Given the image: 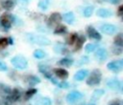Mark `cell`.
Returning <instances> with one entry per match:
<instances>
[{
  "mask_svg": "<svg viewBox=\"0 0 123 105\" xmlns=\"http://www.w3.org/2000/svg\"><path fill=\"white\" fill-rule=\"evenodd\" d=\"M73 59L72 58H67V57H64V58H62L61 60L58 61V64L59 65H62V66H64V67H70L72 64H73Z\"/></svg>",
  "mask_w": 123,
  "mask_h": 105,
  "instance_id": "obj_22",
  "label": "cell"
},
{
  "mask_svg": "<svg viewBox=\"0 0 123 105\" xmlns=\"http://www.w3.org/2000/svg\"><path fill=\"white\" fill-rule=\"evenodd\" d=\"M112 52H113L114 54H116V55L121 54V52H122V49H121V47H118V48H113V49H112Z\"/></svg>",
  "mask_w": 123,
  "mask_h": 105,
  "instance_id": "obj_37",
  "label": "cell"
},
{
  "mask_svg": "<svg viewBox=\"0 0 123 105\" xmlns=\"http://www.w3.org/2000/svg\"><path fill=\"white\" fill-rule=\"evenodd\" d=\"M108 58V51L105 48H99L95 52V59L99 62L105 61Z\"/></svg>",
  "mask_w": 123,
  "mask_h": 105,
  "instance_id": "obj_9",
  "label": "cell"
},
{
  "mask_svg": "<svg viewBox=\"0 0 123 105\" xmlns=\"http://www.w3.org/2000/svg\"><path fill=\"white\" fill-rule=\"evenodd\" d=\"M105 1H107V2H110V3H111V4H118L119 2H120V0H105Z\"/></svg>",
  "mask_w": 123,
  "mask_h": 105,
  "instance_id": "obj_40",
  "label": "cell"
},
{
  "mask_svg": "<svg viewBox=\"0 0 123 105\" xmlns=\"http://www.w3.org/2000/svg\"><path fill=\"white\" fill-rule=\"evenodd\" d=\"M11 88L3 83H0V96L1 97H9L10 94H11Z\"/></svg>",
  "mask_w": 123,
  "mask_h": 105,
  "instance_id": "obj_14",
  "label": "cell"
},
{
  "mask_svg": "<svg viewBox=\"0 0 123 105\" xmlns=\"http://www.w3.org/2000/svg\"><path fill=\"white\" fill-rule=\"evenodd\" d=\"M85 41H86V37H85L84 35L78 36L77 39H76V41H75V51L80 50V49L82 48L83 44L85 43Z\"/></svg>",
  "mask_w": 123,
  "mask_h": 105,
  "instance_id": "obj_21",
  "label": "cell"
},
{
  "mask_svg": "<svg viewBox=\"0 0 123 105\" xmlns=\"http://www.w3.org/2000/svg\"><path fill=\"white\" fill-rule=\"evenodd\" d=\"M88 74V71L87 70H80L78 71L75 74H74V79L76 81H82L83 79H85Z\"/></svg>",
  "mask_w": 123,
  "mask_h": 105,
  "instance_id": "obj_15",
  "label": "cell"
},
{
  "mask_svg": "<svg viewBox=\"0 0 123 105\" xmlns=\"http://www.w3.org/2000/svg\"><path fill=\"white\" fill-rule=\"evenodd\" d=\"M37 105H52V100L49 97H41L37 100Z\"/></svg>",
  "mask_w": 123,
  "mask_h": 105,
  "instance_id": "obj_28",
  "label": "cell"
},
{
  "mask_svg": "<svg viewBox=\"0 0 123 105\" xmlns=\"http://www.w3.org/2000/svg\"><path fill=\"white\" fill-rule=\"evenodd\" d=\"M86 33L87 35L91 38V39H95V40H101L102 36L101 34L92 27V26H88L86 29Z\"/></svg>",
  "mask_w": 123,
  "mask_h": 105,
  "instance_id": "obj_12",
  "label": "cell"
},
{
  "mask_svg": "<svg viewBox=\"0 0 123 105\" xmlns=\"http://www.w3.org/2000/svg\"><path fill=\"white\" fill-rule=\"evenodd\" d=\"M107 68L113 73H119L123 68V60H114L107 64Z\"/></svg>",
  "mask_w": 123,
  "mask_h": 105,
  "instance_id": "obj_4",
  "label": "cell"
},
{
  "mask_svg": "<svg viewBox=\"0 0 123 105\" xmlns=\"http://www.w3.org/2000/svg\"><path fill=\"white\" fill-rule=\"evenodd\" d=\"M21 94H22V93H21L20 89L15 88V89H13V90L11 91V94H10L9 97H10V99L12 101H16V100H18L20 98Z\"/></svg>",
  "mask_w": 123,
  "mask_h": 105,
  "instance_id": "obj_16",
  "label": "cell"
},
{
  "mask_svg": "<svg viewBox=\"0 0 123 105\" xmlns=\"http://www.w3.org/2000/svg\"><path fill=\"white\" fill-rule=\"evenodd\" d=\"M114 44L118 47H122L123 45V36L122 33H118L115 37H114Z\"/></svg>",
  "mask_w": 123,
  "mask_h": 105,
  "instance_id": "obj_31",
  "label": "cell"
},
{
  "mask_svg": "<svg viewBox=\"0 0 123 105\" xmlns=\"http://www.w3.org/2000/svg\"><path fill=\"white\" fill-rule=\"evenodd\" d=\"M107 86L113 91L121 90V82L117 78H111L107 81Z\"/></svg>",
  "mask_w": 123,
  "mask_h": 105,
  "instance_id": "obj_10",
  "label": "cell"
},
{
  "mask_svg": "<svg viewBox=\"0 0 123 105\" xmlns=\"http://www.w3.org/2000/svg\"><path fill=\"white\" fill-rule=\"evenodd\" d=\"M96 14L100 17H103V18H106V17H110L112 15V11L111 10H108V9H99L96 12Z\"/></svg>",
  "mask_w": 123,
  "mask_h": 105,
  "instance_id": "obj_18",
  "label": "cell"
},
{
  "mask_svg": "<svg viewBox=\"0 0 123 105\" xmlns=\"http://www.w3.org/2000/svg\"><path fill=\"white\" fill-rule=\"evenodd\" d=\"M62 19H63L67 24H73V23H74V20H75L74 13H73L72 11L65 12V13L62 15Z\"/></svg>",
  "mask_w": 123,
  "mask_h": 105,
  "instance_id": "obj_19",
  "label": "cell"
},
{
  "mask_svg": "<svg viewBox=\"0 0 123 105\" xmlns=\"http://www.w3.org/2000/svg\"><path fill=\"white\" fill-rule=\"evenodd\" d=\"M50 3H51V0H39L37 5L39 9H41L42 10H46L49 8Z\"/></svg>",
  "mask_w": 123,
  "mask_h": 105,
  "instance_id": "obj_26",
  "label": "cell"
},
{
  "mask_svg": "<svg viewBox=\"0 0 123 105\" xmlns=\"http://www.w3.org/2000/svg\"><path fill=\"white\" fill-rule=\"evenodd\" d=\"M95 49H97V45L92 44V43H88L85 47V50H86V52H92L93 51H95Z\"/></svg>",
  "mask_w": 123,
  "mask_h": 105,
  "instance_id": "obj_33",
  "label": "cell"
},
{
  "mask_svg": "<svg viewBox=\"0 0 123 105\" xmlns=\"http://www.w3.org/2000/svg\"><path fill=\"white\" fill-rule=\"evenodd\" d=\"M34 56H35V58H37V59H42V58H44V57L46 56V53H45L44 51L37 49V50H36V51L34 52Z\"/></svg>",
  "mask_w": 123,
  "mask_h": 105,
  "instance_id": "obj_27",
  "label": "cell"
},
{
  "mask_svg": "<svg viewBox=\"0 0 123 105\" xmlns=\"http://www.w3.org/2000/svg\"><path fill=\"white\" fill-rule=\"evenodd\" d=\"M77 37H78V34H77V33H75V32H73V33L69 34V36L66 38V43H67V44H69V45H73V44L75 43V41H76Z\"/></svg>",
  "mask_w": 123,
  "mask_h": 105,
  "instance_id": "obj_29",
  "label": "cell"
},
{
  "mask_svg": "<svg viewBox=\"0 0 123 105\" xmlns=\"http://www.w3.org/2000/svg\"><path fill=\"white\" fill-rule=\"evenodd\" d=\"M8 44H9L8 38H6V37L0 38V49H5L8 46Z\"/></svg>",
  "mask_w": 123,
  "mask_h": 105,
  "instance_id": "obj_34",
  "label": "cell"
},
{
  "mask_svg": "<svg viewBox=\"0 0 123 105\" xmlns=\"http://www.w3.org/2000/svg\"><path fill=\"white\" fill-rule=\"evenodd\" d=\"M105 94V91L103 90V89H97V90H95L94 92H93V94H92V95H91V98H90V100H91V102H95V101H97L103 94Z\"/></svg>",
  "mask_w": 123,
  "mask_h": 105,
  "instance_id": "obj_17",
  "label": "cell"
},
{
  "mask_svg": "<svg viewBox=\"0 0 123 105\" xmlns=\"http://www.w3.org/2000/svg\"><path fill=\"white\" fill-rule=\"evenodd\" d=\"M88 61H89V59H88L87 56H83V57L78 61L77 66H81V65H83V64H85V63H87Z\"/></svg>",
  "mask_w": 123,
  "mask_h": 105,
  "instance_id": "obj_35",
  "label": "cell"
},
{
  "mask_svg": "<svg viewBox=\"0 0 123 105\" xmlns=\"http://www.w3.org/2000/svg\"><path fill=\"white\" fill-rule=\"evenodd\" d=\"M88 105H95L94 103H90V104H88Z\"/></svg>",
  "mask_w": 123,
  "mask_h": 105,
  "instance_id": "obj_44",
  "label": "cell"
},
{
  "mask_svg": "<svg viewBox=\"0 0 123 105\" xmlns=\"http://www.w3.org/2000/svg\"><path fill=\"white\" fill-rule=\"evenodd\" d=\"M116 30H117V28L114 25H112V24H103L100 27V31L103 33L109 34V35H111V34L115 33Z\"/></svg>",
  "mask_w": 123,
  "mask_h": 105,
  "instance_id": "obj_6",
  "label": "cell"
},
{
  "mask_svg": "<svg viewBox=\"0 0 123 105\" xmlns=\"http://www.w3.org/2000/svg\"><path fill=\"white\" fill-rule=\"evenodd\" d=\"M54 51L58 53H62V54H64L67 52V49L65 48V46L62 43H57L54 47Z\"/></svg>",
  "mask_w": 123,
  "mask_h": 105,
  "instance_id": "obj_20",
  "label": "cell"
},
{
  "mask_svg": "<svg viewBox=\"0 0 123 105\" xmlns=\"http://www.w3.org/2000/svg\"><path fill=\"white\" fill-rule=\"evenodd\" d=\"M38 70H39V72H40L46 78L50 79V78L52 77L53 72H52L51 68H50L48 65H46V64H44V63H40V64L38 65Z\"/></svg>",
  "mask_w": 123,
  "mask_h": 105,
  "instance_id": "obj_7",
  "label": "cell"
},
{
  "mask_svg": "<svg viewBox=\"0 0 123 105\" xmlns=\"http://www.w3.org/2000/svg\"><path fill=\"white\" fill-rule=\"evenodd\" d=\"M58 86L60 88H62V89H67V88H69L70 84L68 82H66V81H62L61 83H58Z\"/></svg>",
  "mask_w": 123,
  "mask_h": 105,
  "instance_id": "obj_36",
  "label": "cell"
},
{
  "mask_svg": "<svg viewBox=\"0 0 123 105\" xmlns=\"http://www.w3.org/2000/svg\"><path fill=\"white\" fill-rule=\"evenodd\" d=\"M11 63L12 64L13 67H15L16 69H19V70H24L28 67L27 59L24 56H21V55H17V56L12 57L11 59Z\"/></svg>",
  "mask_w": 123,
  "mask_h": 105,
  "instance_id": "obj_2",
  "label": "cell"
},
{
  "mask_svg": "<svg viewBox=\"0 0 123 105\" xmlns=\"http://www.w3.org/2000/svg\"><path fill=\"white\" fill-rule=\"evenodd\" d=\"M37 89H35V88H32V89H30V90H28L26 93H25V94H24V97H25V99L27 100V99H29V98H31L34 94H37Z\"/></svg>",
  "mask_w": 123,
  "mask_h": 105,
  "instance_id": "obj_32",
  "label": "cell"
},
{
  "mask_svg": "<svg viewBox=\"0 0 123 105\" xmlns=\"http://www.w3.org/2000/svg\"><path fill=\"white\" fill-rule=\"evenodd\" d=\"M19 3H20V5H27L28 4V0H17Z\"/></svg>",
  "mask_w": 123,
  "mask_h": 105,
  "instance_id": "obj_41",
  "label": "cell"
},
{
  "mask_svg": "<svg viewBox=\"0 0 123 105\" xmlns=\"http://www.w3.org/2000/svg\"><path fill=\"white\" fill-rule=\"evenodd\" d=\"M82 97H83V94L82 93H80L78 91H72L69 94H67V95H66V101L68 103H71L72 104V103H75L76 101L80 100Z\"/></svg>",
  "mask_w": 123,
  "mask_h": 105,
  "instance_id": "obj_5",
  "label": "cell"
},
{
  "mask_svg": "<svg viewBox=\"0 0 123 105\" xmlns=\"http://www.w3.org/2000/svg\"><path fill=\"white\" fill-rule=\"evenodd\" d=\"M54 74L57 75V77H59L61 79H66L68 77V72L62 68L54 69Z\"/></svg>",
  "mask_w": 123,
  "mask_h": 105,
  "instance_id": "obj_13",
  "label": "cell"
},
{
  "mask_svg": "<svg viewBox=\"0 0 123 105\" xmlns=\"http://www.w3.org/2000/svg\"><path fill=\"white\" fill-rule=\"evenodd\" d=\"M7 69H8V68H7L6 64L0 61V71H3V72H5V71H7Z\"/></svg>",
  "mask_w": 123,
  "mask_h": 105,
  "instance_id": "obj_39",
  "label": "cell"
},
{
  "mask_svg": "<svg viewBox=\"0 0 123 105\" xmlns=\"http://www.w3.org/2000/svg\"><path fill=\"white\" fill-rule=\"evenodd\" d=\"M26 37L29 40V42L34 43V44H37V45H41V46H48V45L51 44V41L43 35H37V34H33V33H27Z\"/></svg>",
  "mask_w": 123,
  "mask_h": 105,
  "instance_id": "obj_1",
  "label": "cell"
},
{
  "mask_svg": "<svg viewBox=\"0 0 123 105\" xmlns=\"http://www.w3.org/2000/svg\"><path fill=\"white\" fill-rule=\"evenodd\" d=\"M2 7L6 10H11L14 7V1L13 0H4L2 2Z\"/></svg>",
  "mask_w": 123,
  "mask_h": 105,
  "instance_id": "obj_23",
  "label": "cell"
},
{
  "mask_svg": "<svg viewBox=\"0 0 123 105\" xmlns=\"http://www.w3.org/2000/svg\"><path fill=\"white\" fill-rule=\"evenodd\" d=\"M109 105H120V99H113L109 103Z\"/></svg>",
  "mask_w": 123,
  "mask_h": 105,
  "instance_id": "obj_38",
  "label": "cell"
},
{
  "mask_svg": "<svg viewBox=\"0 0 123 105\" xmlns=\"http://www.w3.org/2000/svg\"><path fill=\"white\" fill-rule=\"evenodd\" d=\"M12 16L11 14H8V13H4L1 17H0V23L1 25L6 28V29H9L12 25Z\"/></svg>",
  "mask_w": 123,
  "mask_h": 105,
  "instance_id": "obj_8",
  "label": "cell"
},
{
  "mask_svg": "<svg viewBox=\"0 0 123 105\" xmlns=\"http://www.w3.org/2000/svg\"><path fill=\"white\" fill-rule=\"evenodd\" d=\"M27 82L30 86H35L40 82V79L36 75H29L27 76Z\"/></svg>",
  "mask_w": 123,
  "mask_h": 105,
  "instance_id": "obj_24",
  "label": "cell"
},
{
  "mask_svg": "<svg viewBox=\"0 0 123 105\" xmlns=\"http://www.w3.org/2000/svg\"><path fill=\"white\" fill-rule=\"evenodd\" d=\"M50 81H51L53 84H58V81H57L55 78H53V77H51V78H50Z\"/></svg>",
  "mask_w": 123,
  "mask_h": 105,
  "instance_id": "obj_43",
  "label": "cell"
},
{
  "mask_svg": "<svg viewBox=\"0 0 123 105\" xmlns=\"http://www.w3.org/2000/svg\"><path fill=\"white\" fill-rule=\"evenodd\" d=\"M92 12H93V7L92 6H88V7H86L83 10V14L84 16L86 17H89L92 15Z\"/></svg>",
  "mask_w": 123,
  "mask_h": 105,
  "instance_id": "obj_30",
  "label": "cell"
},
{
  "mask_svg": "<svg viewBox=\"0 0 123 105\" xmlns=\"http://www.w3.org/2000/svg\"><path fill=\"white\" fill-rule=\"evenodd\" d=\"M66 32H67L66 27L64 25H60V24L54 30V33L55 34H64Z\"/></svg>",
  "mask_w": 123,
  "mask_h": 105,
  "instance_id": "obj_25",
  "label": "cell"
},
{
  "mask_svg": "<svg viewBox=\"0 0 123 105\" xmlns=\"http://www.w3.org/2000/svg\"><path fill=\"white\" fill-rule=\"evenodd\" d=\"M61 21H62V15L59 12H54L50 15L48 24L49 26H56V25H59Z\"/></svg>",
  "mask_w": 123,
  "mask_h": 105,
  "instance_id": "obj_11",
  "label": "cell"
},
{
  "mask_svg": "<svg viewBox=\"0 0 123 105\" xmlns=\"http://www.w3.org/2000/svg\"><path fill=\"white\" fill-rule=\"evenodd\" d=\"M122 10H123V7H122V6H120V7H119V9H118V15H119V16H121V15H122Z\"/></svg>",
  "mask_w": 123,
  "mask_h": 105,
  "instance_id": "obj_42",
  "label": "cell"
},
{
  "mask_svg": "<svg viewBox=\"0 0 123 105\" xmlns=\"http://www.w3.org/2000/svg\"><path fill=\"white\" fill-rule=\"evenodd\" d=\"M101 76H102V74H101V71L99 70H93L92 73L90 74V75L88 76V78L86 79V84L88 86H95V85H98L101 81Z\"/></svg>",
  "mask_w": 123,
  "mask_h": 105,
  "instance_id": "obj_3",
  "label": "cell"
}]
</instances>
